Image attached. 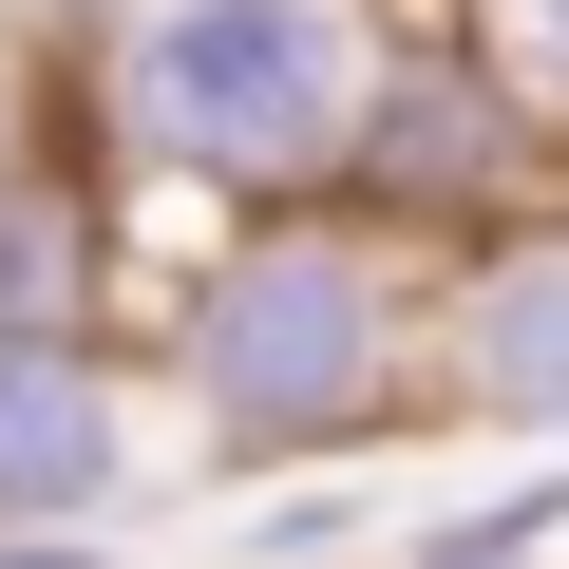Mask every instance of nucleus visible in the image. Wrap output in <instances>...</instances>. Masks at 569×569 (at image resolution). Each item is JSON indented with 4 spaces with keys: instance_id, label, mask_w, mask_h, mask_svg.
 Masks as SVG:
<instances>
[{
    "instance_id": "7",
    "label": "nucleus",
    "mask_w": 569,
    "mask_h": 569,
    "mask_svg": "<svg viewBox=\"0 0 569 569\" xmlns=\"http://www.w3.org/2000/svg\"><path fill=\"white\" fill-rule=\"evenodd\" d=\"M418 20H437V39H456V58L531 114V152L569 171V0H418Z\"/></svg>"
},
{
    "instance_id": "3",
    "label": "nucleus",
    "mask_w": 569,
    "mask_h": 569,
    "mask_svg": "<svg viewBox=\"0 0 569 569\" xmlns=\"http://www.w3.org/2000/svg\"><path fill=\"white\" fill-rule=\"evenodd\" d=\"M569 171L531 152V114L437 39V20H399L380 39V96H361V152H342V209L361 228H399V247H475V228H512V209H550Z\"/></svg>"
},
{
    "instance_id": "10",
    "label": "nucleus",
    "mask_w": 569,
    "mask_h": 569,
    "mask_svg": "<svg viewBox=\"0 0 569 569\" xmlns=\"http://www.w3.org/2000/svg\"><path fill=\"white\" fill-rule=\"evenodd\" d=\"M114 20H133V0H20V39H39V58H58V77H77V58H96V39H114Z\"/></svg>"
},
{
    "instance_id": "8",
    "label": "nucleus",
    "mask_w": 569,
    "mask_h": 569,
    "mask_svg": "<svg viewBox=\"0 0 569 569\" xmlns=\"http://www.w3.org/2000/svg\"><path fill=\"white\" fill-rule=\"evenodd\" d=\"M550 531H569V493H493L475 531H437V550H399V569H550Z\"/></svg>"
},
{
    "instance_id": "4",
    "label": "nucleus",
    "mask_w": 569,
    "mask_h": 569,
    "mask_svg": "<svg viewBox=\"0 0 569 569\" xmlns=\"http://www.w3.org/2000/svg\"><path fill=\"white\" fill-rule=\"evenodd\" d=\"M437 418L456 437H569V190L437 247Z\"/></svg>"
},
{
    "instance_id": "6",
    "label": "nucleus",
    "mask_w": 569,
    "mask_h": 569,
    "mask_svg": "<svg viewBox=\"0 0 569 569\" xmlns=\"http://www.w3.org/2000/svg\"><path fill=\"white\" fill-rule=\"evenodd\" d=\"M96 305H114V190H96V152H39L0 190V361L96 342Z\"/></svg>"
},
{
    "instance_id": "1",
    "label": "nucleus",
    "mask_w": 569,
    "mask_h": 569,
    "mask_svg": "<svg viewBox=\"0 0 569 569\" xmlns=\"http://www.w3.org/2000/svg\"><path fill=\"white\" fill-rule=\"evenodd\" d=\"M152 361L171 418L209 437V475H361L399 418H437V247L323 209H247L190 228V266L152 284Z\"/></svg>"
},
{
    "instance_id": "9",
    "label": "nucleus",
    "mask_w": 569,
    "mask_h": 569,
    "mask_svg": "<svg viewBox=\"0 0 569 569\" xmlns=\"http://www.w3.org/2000/svg\"><path fill=\"white\" fill-rule=\"evenodd\" d=\"M39 152H77V133H58V114H39V77H20V58H0V190H20V171H39Z\"/></svg>"
},
{
    "instance_id": "5",
    "label": "nucleus",
    "mask_w": 569,
    "mask_h": 569,
    "mask_svg": "<svg viewBox=\"0 0 569 569\" xmlns=\"http://www.w3.org/2000/svg\"><path fill=\"white\" fill-rule=\"evenodd\" d=\"M114 493H133V380H114V342L0 361V550H58Z\"/></svg>"
},
{
    "instance_id": "2",
    "label": "nucleus",
    "mask_w": 569,
    "mask_h": 569,
    "mask_svg": "<svg viewBox=\"0 0 569 569\" xmlns=\"http://www.w3.org/2000/svg\"><path fill=\"white\" fill-rule=\"evenodd\" d=\"M399 0H133L77 58V152L96 190H171L190 228L323 209L361 152Z\"/></svg>"
}]
</instances>
